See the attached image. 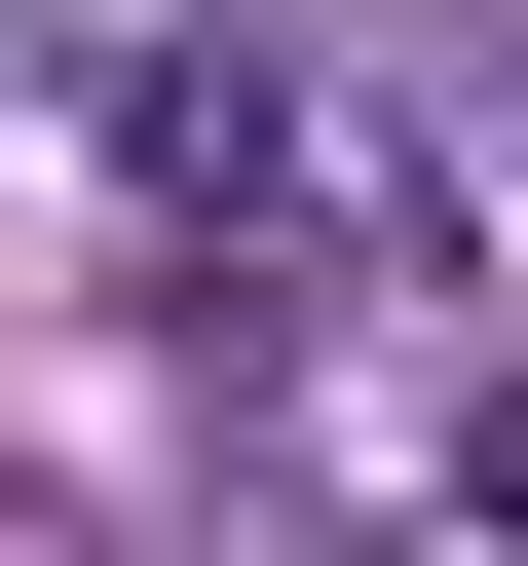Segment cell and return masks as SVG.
Returning a JSON list of instances; mask_svg holds the SVG:
<instances>
[{
	"label": "cell",
	"instance_id": "6da1fadb",
	"mask_svg": "<svg viewBox=\"0 0 528 566\" xmlns=\"http://www.w3.org/2000/svg\"><path fill=\"white\" fill-rule=\"evenodd\" d=\"M114 151H151L189 227H303V189H340V114L264 76V39H114Z\"/></svg>",
	"mask_w": 528,
	"mask_h": 566
},
{
	"label": "cell",
	"instance_id": "7a4b0ae2",
	"mask_svg": "<svg viewBox=\"0 0 528 566\" xmlns=\"http://www.w3.org/2000/svg\"><path fill=\"white\" fill-rule=\"evenodd\" d=\"M453 491H490V528H528V378H490V416H453Z\"/></svg>",
	"mask_w": 528,
	"mask_h": 566
}]
</instances>
